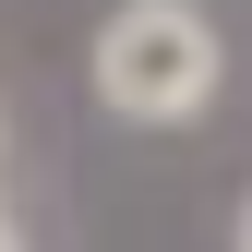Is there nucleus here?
<instances>
[{
    "label": "nucleus",
    "mask_w": 252,
    "mask_h": 252,
    "mask_svg": "<svg viewBox=\"0 0 252 252\" xmlns=\"http://www.w3.org/2000/svg\"><path fill=\"white\" fill-rule=\"evenodd\" d=\"M216 84H228V48H216V24L192 0H120L96 24V96L120 120H144V132H168V120H204Z\"/></svg>",
    "instance_id": "1"
},
{
    "label": "nucleus",
    "mask_w": 252,
    "mask_h": 252,
    "mask_svg": "<svg viewBox=\"0 0 252 252\" xmlns=\"http://www.w3.org/2000/svg\"><path fill=\"white\" fill-rule=\"evenodd\" d=\"M240 252H252V204H240Z\"/></svg>",
    "instance_id": "2"
},
{
    "label": "nucleus",
    "mask_w": 252,
    "mask_h": 252,
    "mask_svg": "<svg viewBox=\"0 0 252 252\" xmlns=\"http://www.w3.org/2000/svg\"><path fill=\"white\" fill-rule=\"evenodd\" d=\"M0 252H12V228H0Z\"/></svg>",
    "instance_id": "3"
}]
</instances>
